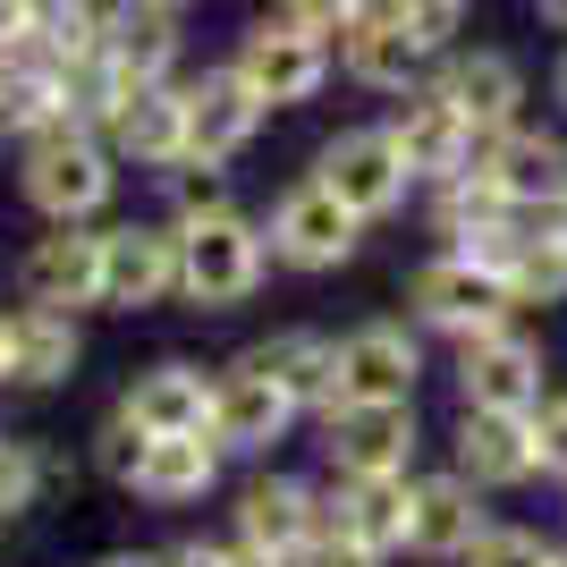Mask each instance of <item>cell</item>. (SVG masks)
I'll return each mask as SVG.
<instances>
[{"mask_svg":"<svg viewBox=\"0 0 567 567\" xmlns=\"http://www.w3.org/2000/svg\"><path fill=\"white\" fill-rule=\"evenodd\" d=\"M331 51H339V76H348L355 94H390L399 102V94H415V85L432 76V60L450 51V34H432L424 18H406L399 0H373Z\"/></svg>","mask_w":567,"mask_h":567,"instance_id":"obj_6","label":"cell"},{"mask_svg":"<svg viewBox=\"0 0 567 567\" xmlns=\"http://www.w3.org/2000/svg\"><path fill=\"white\" fill-rule=\"evenodd\" d=\"M297 424H306V406L288 399L262 364L229 355V364L213 373V424H204V432L220 441V457H271Z\"/></svg>","mask_w":567,"mask_h":567,"instance_id":"obj_12","label":"cell"},{"mask_svg":"<svg viewBox=\"0 0 567 567\" xmlns=\"http://www.w3.org/2000/svg\"><path fill=\"white\" fill-rule=\"evenodd\" d=\"M0 390H9V313H0Z\"/></svg>","mask_w":567,"mask_h":567,"instance_id":"obj_41","label":"cell"},{"mask_svg":"<svg viewBox=\"0 0 567 567\" xmlns=\"http://www.w3.org/2000/svg\"><path fill=\"white\" fill-rule=\"evenodd\" d=\"M178 111H187V162L195 169H229L255 153V136L271 127V102L229 69V60H204V69L178 76Z\"/></svg>","mask_w":567,"mask_h":567,"instance_id":"obj_9","label":"cell"},{"mask_svg":"<svg viewBox=\"0 0 567 567\" xmlns=\"http://www.w3.org/2000/svg\"><path fill=\"white\" fill-rule=\"evenodd\" d=\"M18 195L34 220H102L118 195V162L111 144L94 136V118H69V127H43V136L18 144Z\"/></svg>","mask_w":567,"mask_h":567,"instance_id":"obj_2","label":"cell"},{"mask_svg":"<svg viewBox=\"0 0 567 567\" xmlns=\"http://www.w3.org/2000/svg\"><path fill=\"white\" fill-rule=\"evenodd\" d=\"M94 567H162V559H153V550H102Z\"/></svg>","mask_w":567,"mask_h":567,"instance_id":"obj_40","label":"cell"},{"mask_svg":"<svg viewBox=\"0 0 567 567\" xmlns=\"http://www.w3.org/2000/svg\"><path fill=\"white\" fill-rule=\"evenodd\" d=\"M169 76H187V18H169V9H153V0H102L85 118H94L118 85H169Z\"/></svg>","mask_w":567,"mask_h":567,"instance_id":"obj_3","label":"cell"},{"mask_svg":"<svg viewBox=\"0 0 567 567\" xmlns=\"http://www.w3.org/2000/svg\"><path fill=\"white\" fill-rule=\"evenodd\" d=\"M43 483H51V457L34 450V441H9V432H0V517H25V508L43 499Z\"/></svg>","mask_w":567,"mask_h":567,"instance_id":"obj_30","label":"cell"},{"mask_svg":"<svg viewBox=\"0 0 567 567\" xmlns=\"http://www.w3.org/2000/svg\"><path fill=\"white\" fill-rule=\"evenodd\" d=\"M246 364H262V373L280 381L288 399L306 406V424H322L339 406V339H322V331H271V339L246 348Z\"/></svg>","mask_w":567,"mask_h":567,"instance_id":"obj_26","label":"cell"},{"mask_svg":"<svg viewBox=\"0 0 567 567\" xmlns=\"http://www.w3.org/2000/svg\"><path fill=\"white\" fill-rule=\"evenodd\" d=\"M322 525H339V534L399 559L406 550V474H339L322 492Z\"/></svg>","mask_w":567,"mask_h":567,"instance_id":"obj_27","label":"cell"},{"mask_svg":"<svg viewBox=\"0 0 567 567\" xmlns=\"http://www.w3.org/2000/svg\"><path fill=\"white\" fill-rule=\"evenodd\" d=\"M0 534H9V517H0Z\"/></svg>","mask_w":567,"mask_h":567,"instance_id":"obj_44","label":"cell"},{"mask_svg":"<svg viewBox=\"0 0 567 567\" xmlns=\"http://www.w3.org/2000/svg\"><path fill=\"white\" fill-rule=\"evenodd\" d=\"M550 111H559V127H567V43H559V60H550Z\"/></svg>","mask_w":567,"mask_h":567,"instance_id":"obj_37","label":"cell"},{"mask_svg":"<svg viewBox=\"0 0 567 567\" xmlns=\"http://www.w3.org/2000/svg\"><path fill=\"white\" fill-rule=\"evenodd\" d=\"M169 237H178V297L195 313H237V306H255V288L271 280L262 220L237 195L229 204H204V213H178Z\"/></svg>","mask_w":567,"mask_h":567,"instance_id":"obj_1","label":"cell"},{"mask_svg":"<svg viewBox=\"0 0 567 567\" xmlns=\"http://www.w3.org/2000/svg\"><path fill=\"white\" fill-rule=\"evenodd\" d=\"M450 466L466 474L474 492H525L543 457H534V415H499V406H457L450 424Z\"/></svg>","mask_w":567,"mask_h":567,"instance_id":"obj_21","label":"cell"},{"mask_svg":"<svg viewBox=\"0 0 567 567\" xmlns=\"http://www.w3.org/2000/svg\"><path fill=\"white\" fill-rule=\"evenodd\" d=\"M534 457L550 483H567V390H543V406H534Z\"/></svg>","mask_w":567,"mask_h":567,"instance_id":"obj_32","label":"cell"},{"mask_svg":"<svg viewBox=\"0 0 567 567\" xmlns=\"http://www.w3.org/2000/svg\"><path fill=\"white\" fill-rule=\"evenodd\" d=\"M271 9H288L297 25H313V34H331V43H339V34L373 9V0H271Z\"/></svg>","mask_w":567,"mask_h":567,"instance_id":"obj_34","label":"cell"},{"mask_svg":"<svg viewBox=\"0 0 567 567\" xmlns=\"http://www.w3.org/2000/svg\"><path fill=\"white\" fill-rule=\"evenodd\" d=\"M457 567H559V543H550V534H534V525H499V517H492Z\"/></svg>","mask_w":567,"mask_h":567,"instance_id":"obj_29","label":"cell"},{"mask_svg":"<svg viewBox=\"0 0 567 567\" xmlns=\"http://www.w3.org/2000/svg\"><path fill=\"white\" fill-rule=\"evenodd\" d=\"M559 567H567V550H559Z\"/></svg>","mask_w":567,"mask_h":567,"instance_id":"obj_45","label":"cell"},{"mask_svg":"<svg viewBox=\"0 0 567 567\" xmlns=\"http://www.w3.org/2000/svg\"><path fill=\"white\" fill-rule=\"evenodd\" d=\"M390 127V144H399V162L415 169V187H441V178H457V169H474V127L466 111H457L450 94H432V85H415V94H399V111L381 118Z\"/></svg>","mask_w":567,"mask_h":567,"instance_id":"obj_22","label":"cell"},{"mask_svg":"<svg viewBox=\"0 0 567 567\" xmlns=\"http://www.w3.org/2000/svg\"><path fill=\"white\" fill-rule=\"evenodd\" d=\"M517 313V297H508V280H499L483 255H457V246H441V255H424L415 271H406V322L432 339H474L492 331V322H508Z\"/></svg>","mask_w":567,"mask_h":567,"instance_id":"obj_5","label":"cell"},{"mask_svg":"<svg viewBox=\"0 0 567 567\" xmlns=\"http://www.w3.org/2000/svg\"><path fill=\"white\" fill-rule=\"evenodd\" d=\"M178 297L169 220H102V313H153Z\"/></svg>","mask_w":567,"mask_h":567,"instance_id":"obj_16","label":"cell"},{"mask_svg":"<svg viewBox=\"0 0 567 567\" xmlns=\"http://www.w3.org/2000/svg\"><path fill=\"white\" fill-rule=\"evenodd\" d=\"M18 34H25V0H0V51L18 43Z\"/></svg>","mask_w":567,"mask_h":567,"instance_id":"obj_38","label":"cell"},{"mask_svg":"<svg viewBox=\"0 0 567 567\" xmlns=\"http://www.w3.org/2000/svg\"><path fill=\"white\" fill-rule=\"evenodd\" d=\"M85 364V313L18 306L9 313V390H69Z\"/></svg>","mask_w":567,"mask_h":567,"instance_id":"obj_25","label":"cell"},{"mask_svg":"<svg viewBox=\"0 0 567 567\" xmlns=\"http://www.w3.org/2000/svg\"><path fill=\"white\" fill-rule=\"evenodd\" d=\"M94 136L111 144L118 169H178L187 162V111H178V76L169 85H118L94 111Z\"/></svg>","mask_w":567,"mask_h":567,"instance_id":"obj_15","label":"cell"},{"mask_svg":"<svg viewBox=\"0 0 567 567\" xmlns=\"http://www.w3.org/2000/svg\"><path fill=\"white\" fill-rule=\"evenodd\" d=\"M262 246H271V262L280 271H306V280H322V271H348L355 246H364V220L339 204L322 178H297V187L271 195V213H262Z\"/></svg>","mask_w":567,"mask_h":567,"instance_id":"obj_8","label":"cell"},{"mask_svg":"<svg viewBox=\"0 0 567 567\" xmlns=\"http://www.w3.org/2000/svg\"><path fill=\"white\" fill-rule=\"evenodd\" d=\"M306 178H322V187H331L339 204L364 220V229H373V220H399L406 195H424V187H415V169L399 162V144H390V127H381V118L322 136V144H313V169H306Z\"/></svg>","mask_w":567,"mask_h":567,"instance_id":"obj_7","label":"cell"},{"mask_svg":"<svg viewBox=\"0 0 567 567\" xmlns=\"http://www.w3.org/2000/svg\"><path fill=\"white\" fill-rule=\"evenodd\" d=\"M399 9H406V18H424L432 34H450V43L466 34V18H474V0H399Z\"/></svg>","mask_w":567,"mask_h":567,"instance_id":"obj_36","label":"cell"},{"mask_svg":"<svg viewBox=\"0 0 567 567\" xmlns=\"http://www.w3.org/2000/svg\"><path fill=\"white\" fill-rule=\"evenodd\" d=\"M313 534H322V483L280 474V466H262V474H246V483H237V499H229V543H237V550L297 567Z\"/></svg>","mask_w":567,"mask_h":567,"instance_id":"obj_11","label":"cell"},{"mask_svg":"<svg viewBox=\"0 0 567 567\" xmlns=\"http://www.w3.org/2000/svg\"><path fill=\"white\" fill-rule=\"evenodd\" d=\"M492 525L483 492H474L457 466L441 474H406V559H432V567H457L474 550V534Z\"/></svg>","mask_w":567,"mask_h":567,"instance_id":"obj_20","label":"cell"},{"mask_svg":"<svg viewBox=\"0 0 567 567\" xmlns=\"http://www.w3.org/2000/svg\"><path fill=\"white\" fill-rule=\"evenodd\" d=\"M457 406H499V415H534L550 390V355L534 331H517V313L492 322V331L457 339Z\"/></svg>","mask_w":567,"mask_h":567,"instance_id":"obj_10","label":"cell"},{"mask_svg":"<svg viewBox=\"0 0 567 567\" xmlns=\"http://www.w3.org/2000/svg\"><path fill=\"white\" fill-rule=\"evenodd\" d=\"M18 297L60 313H102V220H43L18 255Z\"/></svg>","mask_w":567,"mask_h":567,"instance_id":"obj_13","label":"cell"},{"mask_svg":"<svg viewBox=\"0 0 567 567\" xmlns=\"http://www.w3.org/2000/svg\"><path fill=\"white\" fill-rule=\"evenodd\" d=\"M499 280H508L517 313L567 306V237H559V220H525V229L499 246Z\"/></svg>","mask_w":567,"mask_h":567,"instance_id":"obj_28","label":"cell"},{"mask_svg":"<svg viewBox=\"0 0 567 567\" xmlns=\"http://www.w3.org/2000/svg\"><path fill=\"white\" fill-rule=\"evenodd\" d=\"M118 415H127L144 441H162V432H204V424H213V373L187 364V355H162V364L127 373Z\"/></svg>","mask_w":567,"mask_h":567,"instance_id":"obj_24","label":"cell"},{"mask_svg":"<svg viewBox=\"0 0 567 567\" xmlns=\"http://www.w3.org/2000/svg\"><path fill=\"white\" fill-rule=\"evenodd\" d=\"M415 390H424L415 322H364L339 339V406H406Z\"/></svg>","mask_w":567,"mask_h":567,"instance_id":"obj_18","label":"cell"},{"mask_svg":"<svg viewBox=\"0 0 567 567\" xmlns=\"http://www.w3.org/2000/svg\"><path fill=\"white\" fill-rule=\"evenodd\" d=\"M220 441L213 432H162V441H144L136 450V474L118 483L127 499H144V508H162V517H178V508H204V499L220 492Z\"/></svg>","mask_w":567,"mask_h":567,"instance_id":"obj_23","label":"cell"},{"mask_svg":"<svg viewBox=\"0 0 567 567\" xmlns=\"http://www.w3.org/2000/svg\"><path fill=\"white\" fill-rule=\"evenodd\" d=\"M136 450H144V432L111 406V415L94 424V474H102V483H127V474H136Z\"/></svg>","mask_w":567,"mask_h":567,"instance_id":"obj_31","label":"cell"},{"mask_svg":"<svg viewBox=\"0 0 567 567\" xmlns=\"http://www.w3.org/2000/svg\"><path fill=\"white\" fill-rule=\"evenodd\" d=\"M153 9H169V18H187V9H204V0H153Z\"/></svg>","mask_w":567,"mask_h":567,"instance_id":"obj_42","label":"cell"},{"mask_svg":"<svg viewBox=\"0 0 567 567\" xmlns=\"http://www.w3.org/2000/svg\"><path fill=\"white\" fill-rule=\"evenodd\" d=\"M229 69L246 76L271 111H306V102L331 94L339 51H331V34L297 25L288 9H255V18L237 25V43H229Z\"/></svg>","mask_w":567,"mask_h":567,"instance_id":"obj_4","label":"cell"},{"mask_svg":"<svg viewBox=\"0 0 567 567\" xmlns=\"http://www.w3.org/2000/svg\"><path fill=\"white\" fill-rule=\"evenodd\" d=\"M559 237H567V204H559Z\"/></svg>","mask_w":567,"mask_h":567,"instance_id":"obj_43","label":"cell"},{"mask_svg":"<svg viewBox=\"0 0 567 567\" xmlns=\"http://www.w3.org/2000/svg\"><path fill=\"white\" fill-rule=\"evenodd\" d=\"M525 9H534V18H543L550 34H559V43H567V0H525Z\"/></svg>","mask_w":567,"mask_h":567,"instance_id":"obj_39","label":"cell"},{"mask_svg":"<svg viewBox=\"0 0 567 567\" xmlns=\"http://www.w3.org/2000/svg\"><path fill=\"white\" fill-rule=\"evenodd\" d=\"M297 567H390V550H373V543H355V534H339V525H322Z\"/></svg>","mask_w":567,"mask_h":567,"instance_id":"obj_33","label":"cell"},{"mask_svg":"<svg viewBox=\"0 0 567 567\" xmlns=\"http://www.w3.org/2000/svg\"><path fill=\"white\" fill-rule=\"evenodd\" d=\"M322 457L331 474H415L424 457V415L406 406H331L322 415Z\"/></svg>","mask_w":567,"mask_h":567,"instance_id":"obj_19","label":"cell"},{"mask_svg":"<svg viewBox=\"0 0 567 567\" xmlns=\"http://www.w3.org/2000/svg\"><path fill=\"white\" fill-rule=\"evenodd\" d=\"M162 567H237V543H213V534H187V543L153 550Z\"/></svg>","mask_w":567,"mask_h":567,"instance_id":"obj_35","label":"cell"},{"mask_svg":"<svg viewBox=\"0 0 567 567\" xmlns=\"http://www.w3.org/2000/svg\"><path fill=\"white\" fill-rule=\"evenodd\" d=\"M432 94H450L457 111H466L474 136H499V127H517L525 102H534V85H525V60L499 43H450L441 60H432L424 76Z\"/></svg>","mask_w":567,"mask_h":567,"instance_id":"obj_14","label":"cell"},{"mask_svg":"<svg viewBox=\"0 0 567 567\" xmlns=\"http://www.w3.org/2000/svg\"><path fill=\"white\" fill-rule=\"evenodd\" d=\"M474 169L492 178L508 204H534V213H559L567 204V127H543V118H517L499 136L474 144Z\"/></svg>","mask_w":567,"mask_h":567,"instance_id":"obj_17","label":"cell"}]
</instances>
